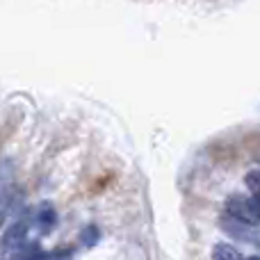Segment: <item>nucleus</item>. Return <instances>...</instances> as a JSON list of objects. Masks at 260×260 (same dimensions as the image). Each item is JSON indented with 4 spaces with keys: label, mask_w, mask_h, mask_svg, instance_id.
Returning a JSON list of instances; mask_svg holds the SVG:
<instances>
[{
    "label": "nucleus",
    "mask_w": 260,
    "mask_h": 260,
    "mask_svg": "<svg viewBox=\"0 0 260 260\" xmlns=\"http://www.w3.org/2000/svg\"><path fill=\"white\" fill-rule=\"evenodd\" d=\"M212 260H244V258L240 256V251L235 247L221 242V244H217V247L212 249Z\"/></svg>",
    "instance_id": "5"
},
{
    "label": "nucleus",
    "mask_w": 260,
    "mask_h": 260,
    "mask_svg": "<svg viewBox=\"0 0 260 260\" xmlns=\"http://www.w3.org/2000/svg\"><path fill=\"white\" fill-rule=\"evenodd\" d=\"M247 260H258V258H256V256H251V258H247Z\"/></svg>",
    "instance_id": "8"
},
{
    "label": "nucleus",
    "mask_w": 260,
    "mask_h": 260,
    "mask_svg": "<svg viewBox=\"0 0 260 260\" xmlns=\"http://www.w3.org/2000/svg\"><path fill=\"white\" fill-rule=\"evenodd\" d=\"M99 240H101L99 226H85V229L80 231V244H82V247L91 249V247H96V244H99Z\"/></svg>",
    "instance_id": "6"
},
{
    "label": "nucleus",
    "mask_w": 260,
    "mask_h": 260,
    "mask_svg": "<svg viewBox=\"0 0 260 260\" xmlns=\"http://www.w3.org/2000/svg\"><path fill=\"white\" fill-rule=\"evenodd\" d=\"M27 235V224L25 221H16L5 231L3 240H0V260H18L25 244Z\"/></svg>",
    "instance_id": "2"
},
{
    "label": "nucleus",
    "mask_w": 260,
    "mask_h": 260,
    "mask_svg": "<svg viewBox=\"0 0 260 260\" xmlns=\"http://www.w3.org/2000/svg\"><path fill=\"white\" fill-rule=\"evenodd\" d=\"M226 215L235 221H242L249 226H258L260 212H258V199L247 197H229L226 199Z\"/></svg>",
    "instance_id": "1"
},
{
    "label": "nucleus",
    "mask_w": 260,
    "mask_h": 260,
    "mask_svg": "<svg viewBox=\"0 0 260 260\" xmlns=\"http://www.w3.org/2000/svg\"><path fill=\"white\" fill-rule=\"evenodd\" d=\"M221 226H224L226 233H231L233 238L247 240V242H251V244H258V231H256V226H249V224H242V221H235V219H231V217H229V219L224 217Z\"/></svg>",
    "instance_id": "3"
},
{
    "label": "nucleus",
    "mask_w": 260,
    "mask_h": 260,
    "mask_svg": "<svg viewBox=\"0 0 260 260\" xmlns=\"http://www.w3.org/2000/svg\"><path fill=\"white\" fill-rule=\"evenodd\" d=\"M55 221H57V215H55L53 206L44 203V206L39 208V212H37V224H39V229L44 231V233H48V231H53Z\"/></svg>",
    "instance_id": "4"
},
{
    "label": "nucleus",
    "mask_w": 260,
    "mask_h": 260,
    "mask_svg": "<svg viewBox=\"0 0 260 260\" xmlns=\"http://www.w3.org/2000/svg\"><path fill=\"white\" fill-rule=\"evenodd\" d=\"M244 183H247V187L251 189L253 199H258V171H249L247 178H244Z\"/></svg>",
    "instance_id": "7"
}]
</instances>
